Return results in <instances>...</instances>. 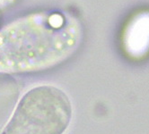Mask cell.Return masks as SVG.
I'll use <instances>...</instances> for the list:
<instances>
[{"label":"cell","mask_w":149,"mask_h":134,"mask_svg":"<svg viewBox=\"0 0 149 134\" xmlns=\"http://www.w3.org/2000/svg\"><path fill=\"white\" fill-rule=\"evenodd\" d=\"M126 52L134 58H140L149 52V11L136 14L127 25L123 34Z\"/></svg>","instance_id":"cell-2"},{"label":"cell","mask_w":149,"mask_h":134,"mask_svg":"<svg viewBox=\"0 0 149 134\" xmlns=\"http://www.w3.org/2000/svg\"><path fill=\"white\" fill-rule=\"evenodd\" d=\"M71 114L70 102L60 89L34 88L22 98L1 134H62Z\"/></svg>","instance_id":"cell-1"},{"label":"cell","mask_w":149,"mask_h":134,"mask_svg":"<svg viewBox=\"0 0 149 134\" xmlns=\"http://www.w3.org/2000/svg\"><path fill=\"white\" fill-rule=\"evenodd\" d=\"M18 94L16 82L7 75H0V129L12 113Z\"/></svg>","instance_id":"cell-3"}]
</instances>
